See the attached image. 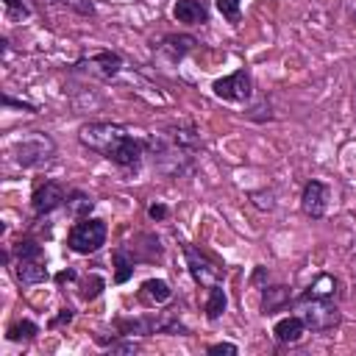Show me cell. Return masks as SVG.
Segmentation results:
<instances>
[{
    "label": "cell",
    "instance_id": "1",
    "mask_svg": "<svg viewBox=\"0 0 356 356\" xmlns=\"http://www.w3.org/2000/svg\"><path fill=\"white\" fill-rule=\"evenodd\" d=\"M147 159L153 170L164 178H186L197 170V159L203 153L200 131L192 120H178L159 134L145 136Z\"/></svg>",
    "mask_w": 356,
    "mask_h": 356
},
{
    "label": "cell",
    "instance_id": "2",
    "mask_svg": "<svg viewBox=\"0 0 356 356\" xmlns=\"http://www.w3.org/2000/svg\"><path fill=\"white\" fill-rule=\"evenodd\" d=\"M78 142L120 170H136L147 156V142L142 136H134L131 128L122 122H108V120L83 122L78 128Z\"/></svg>",
    "mask_w": 356,
    "mask_h": 356
},
{
    "label": "cell",
    "instance_id": "3",
    "mask_svg": "<svg viewBox=\"0 0 356 356\" xmlns=\"http://www.w3.org/2000/svg\"><path fill=\"white\" fill-rule=\"evenodd\" d=\"M56 153H58L56 139L44 131H31V134L19 136L8 150L11 161L22 170H42L56 159Z\"/></svg>",
    "mask_w": 356,
    "mask_h": 356
},
{
    "label": "cell",
    "instance_id": "4",
    "mask_svg": "<svg viewBox=\"0 0 356 356\" xmlns=\"http://www.w3.org/2000/svg\"><path fill=\"white\" fill-rule=\"evenodd\" d=\"M114 331L122 337H156V334H189V328L175 314H142V317H117Z\"/></svg>",
    "mask_w": 356,
    "mask_h": 356
},
{
    "label": "cell",
    "instance_id": "5",
    "mask_svg": "<svg viewBox=\"0 0 356 356\" xmlns=\"http://www.w3.org/2000/svg\"><path fill=\"white\" fill-rule=\"evenodd\" d=\"M108 225L100 217H83L75 220V225L67 231V248L78 256H92L106 245Z\"/></svg>",
    "mask_w": 356,
    "mask_h": 356
},
{
    "label": "cell",
    "instance_id": "6",
    "mask_svg": "<svg viewBox=\"0 0 356 356\" xmlns=\"http://www.w3.org/2000/svg\"><path fill=\"white\" fill-rule=\"evenodd\" d=\"M292 309L303 317L306 328L320 334V331H331L339 325L342 314H339V306L337 300H323V298H295L292 300Z\"/></svg>",
    "mask_w": 356,
    "mask_h": 356
},
{
    "label": "cell",
    "instance_id": "7",
    "mask_svg": "<svg viewBox=\"0 0 356 356\" xmlns=\"http://www.w3.org/2000/svg\"><path fill=\"white\" fill-rule=\"evenodd\" d=\"M72 72L97 78V81H114L122 72V56L117 50H92L81 53V58L72 64Z\"/></svg>",
    "mask_w": 356,
    "mask_h": 356
},
{
    "label": "cell",
    "instance_id": "8",
    "mask_svg": "<svg viewBox=\"0 0 356 356\" xmlns=\"http://www.w3.org/2000/svg\"><path fill=\"white\" fill-rule=\"evenodd\" d=\"M181 250H184V259H186V270L192 275L195 284L200 286H214V284H222L225 281V267L217 264L209 253H203L200 248L189 245V242H181Z\"/></svg>",
    "mask_w": 356,
    "mask_h": 356
},
{
    "label": "cell",
    "instance_id": "9",
    "mask_svg": "<svg viewBox=\"0 0 356 356\" xmlns=\"http://www.w3.org/2000/svg\"><path fill=\"white\" fill-rule=\"evenodd\" d=\"M211 95L225 103H250L253 100V75L248 67L234 70L231 75L211 81Z\"/></svg>",
    "mask_w": 356,
    "mask_h": 356
},
{
    "label": "cell",
    "instance_id": "10",
    "mask_svg": "<svg viewBox=\"0 0 356 356\" xmlns=\"http://www.w3.org/2000/svg\"><path fill=\"white\" fill-rule=\"evenodd\" d=\"M67 192L70 189L61 181H56V178H47L42 184H36V189L31 195V211H33V217L42 220V217L53 214L56 209H61L64 200H67Z\"/></svg>",
    "mask_w": 356,
    "mask_h": 356
},
{
    "label": "cell",
    "instance_id": "11",
    "mask_svg": "<svg viewBox=\"0 0 356 356\" xmlns=\"http://www.w3.org/2000/svg\"><path fill=\"white\" fill-rule=\"evenodd\" d=\"M328 200H331V189L328 184L317 181V178H309L300 189V211L312 220H323L325 211H328Z\"/></svg>",
    "mask_w": 356,
    "mask_h": 356
},
{
    "label": "cell",
    "instance_id": "12",
    "mask_svg": "<svg viewBox=\"0 0 356 356\" xmlns=\"http://www.w3.org/2000/svg\"><path fill=\"white\" fill-rule=\"evenodd\" d=\"M195 47H197V39H195L192 33H167V36H161V42L156 44V53H159V58H161L167 67H175V64H181Z\"/></svg>",
    "mask_w": 356,
    "mask_h": 356
},
{
    "label": "cell",
    "instance_id": "13",
    "mask_svg": "<svg viewBox=\"0 0 356 356\" xmlns=\"http://www.w3.org/2000/svg\"><path fill=\"white\" fill-rule=\"evenodd\" d=\"M211 17V8L206 0H175L172 3V19L184 25H206Z\"/></svg>",
    "mask_w": 356,
    "mask_h": 356
},
{
    "label": "cell",
    "instance_id": "14",
    "mask_svg": "<svg viewBox=\"0 0 356 356\" xmlns=\"http://www.w3.org/2000/svg\"><path fill=\"white\" fill-rule=\"evenodd\" d=\"M306 331H309V328H306L303 317L295 312V314H286V317L275 320V325H273V339H275L278 345H298Z\"/></svg>",
    "mask_w": 356,
    "mask_h": 356
},
{
    "label": "cell",
    "instance_id": "15",
    "mask_svg": "<svg viewBox=\"0 0 356 356\" xmlns=\"http://www.w3.org/2000/svg\"><path fill=\"white\" fill-rule=\"evenodd\" d=\"M128 248H131V253H134L136 264H139V261H159V259H161V253H164L161 239H159L156 234H136V236H134V242H131Z\"/></svg>",
    "mask_w": 356,
    "mask_h": 356
},
{
    "label": "cell",
    "instance_id": "16",
    "mask_svg": "<svg viewBox=\"0 0 356 356\" xmlns=\"http://www.w3.org/2000/svg\"><path fill=\"white\" fill-rule=\"evenodd\" d=\"M14 278L19 286H33V284H44L50 281L47 264L44 261H14Z\"/></svg>",
    "mask_w": 356,
    "mask_h": 356
},
{
    "label": "cell",
    "instance_id": "17",
    "mask_svg": "<svg viewBox=\"0 0 356 356\" xmlns=\"http://www.w3.org/2000/svg\"><path fill=\"white\" fill-rule=\"evenodd\" d=\"M111 267H114V284H128L136 270V259L128 245H117L111 250Z\"/></svg>",
    "mask_w": 356,
    "mask_h": 356
},
{
    "label": "cell",
    "instance_id": "18",
    "mask_svg": "<svg viewBox=\"0 0 356 356\" xmlns=\"http://www.w3.org/2000/svg\"><path fill=\"white\" fill-rule=\"evenodd\" d=\"M292 303V292L284 284H273V286H261V314H275L281 309H286Z\"/></svg>",
    "mask_w": 356,
    "mask_h": 356
},
{
    "label": "cell",
    "instance_id": "19",
    "mask_svg": "<svg viewBox=\"0 0 356 356\" xmlns=\"http://www.w3.org/2000/svg\"><path fill=\"white\" fill-rule=\"evenodd\" d=\"M139 298L145 303H150V306H164V303L172 300V286L164 278H147L139 286Z\"/></svg>",
    "mask_w": 356,
    "mask_h": 356
},
{
    "label": "cell",
    "instance_id": "20",
    "mask_svg": "<svg viewBox=\"0 0 356 356\" xmlns=\"http://www.w3.org/2000/svg\"><path fill=\"white\" fill-rule=\"evenodd\" d=\"M337 295H339V281H337L331 273H320V275L306 286V292H303V295H298V298H323V300H337Z\"/></svg>",
    "mask_w": 356,
    "mask_h": 356
},
{
    "label": "cell",
    "instance_id": "21",
    "mask_svg": "<svg viewBox=\"0 0 356 356\" xmlns=\"http://www.w3.org/2000/svg\"><path fill=\"white\" fill-rule=\"evenodd\" d=\"M64 209H67V214H70L72 220H83V217L92 214L95 200H92V195L83 192V189H70V192H67V200H64Z\"/></svg>",
    "mask_w": 356,
    "mask_h": 356
},
{
    "label": "cell",
    "instance_id": "22",
    "mask_svg": "<svg viewBox=\"0 0 356 356\" xmlns=\"http://www.w3.org/2000/svg\"><path fill=\"white\" fill-rule=\"evenodd\" d=\"M228 309V295L222 289V284H214L206 289V303H203V312H206V320H220Z\"/></svg>",
    "mask_w": 356,
    "mask_h": 356
},
{
    "label": "cell",
    "instance_id": "23",
    "mask_svg": "<svg viewBox=\"0 0 356 356\" xmlns=\"http://www.w3.org/2000/svg\"><path fill=\"white\" fill-rule=\"evenodd\" d=\"M95 342L100 348H106L108 353H122V356H134L139 350V345L134 342V337H122V334H114L111 339L103 337V334H95Z\"/></svg>",
    "mask_w": 356,
    "mask_h": 356
},
{
    "label": "cell",
    "instance_id": "24",
    "mask_svg": "<svg viewBox=\"0 0 356 356\" xmlns=\"http://www.w3.org/2000/svg\"><path fill=\"white\" fill-rule=\"evenodd\" d=\"M8 250L14 261H44V248L36 239H19Z\"/></svg>",
    "mask_w": 356,
    "mask_h": 356
},
{
    "label": "cell",
    "instance_id": "25",
    "mask_svg": "<svg viewBox=\"0 0 356 356\" xmlns=\"http://www.w3.org/2000/svg\"><path fill=\"white\" fill-rule=\"evenodd\" d=\"M36 334H39V325H36L33 320H28V317L14 320V323L6 328V339H8V342H33Z\"/></svg>",
    "mask_w": 356,
    "mask_h": 356
},
{
    "label": "cell",
    "instance_id": "26",
    "mask_svg": "<svg viewBox=\"0 0 356 356\" xmlns=\"http://www.w3.org/2000/svg\"><path fill=\"white\" fill-rule=\"evenodd\" d=\"M106 289V278L100 275V273H89L86 278H81L78 281V295H81V300H95L100 292Z\"/></svg>",
    "mask_w": 356,
    "mask_h": 356
},
{
    "label": "cell",
    "instance_id": "27",
    "mask_svg": "<svg viewBox=\"0 0 356 356\" xmlns=\"http://www.w3.org/2000/svg\"><path fill=\"white\" fill-rule=\"evenodd\" d=\"M33 14V8L25 0H3V17L6 22H22Z\"/></svg>",
    "mask_w": 356,
    "mask_h": 356
},
{
    "label": "cell",
    "instance_id": "28",
    "mask_svg": "<svg viewBox=\"0 0 356 356\" xmlns=\"http://www.w3.org/2000/svg\"><path fill=\"white\" fill-rule=\"evenodd\" d=\"M214 8L225 22H231V25L242 22V0H214Z\"/></svg>",
    "mask_w": 356,
    "mask_h": 356
},
{
    "label": "cell",
    "instance_id": "29",
    "mask_svg": "<svg viewBox=\"0 0 356 356\" xmlns=\"http://www.w3.org/2000/svg\"><path fill=\"white\" fill-rule=\"evenodd\" d=\"M245 117H248V120H253V122H267V120H273L275 114H273L270 100L261 95V97H259V103H256V106H250V108L245 111Z\"/></svg>",
    "mask_w": 356,
    "mask_h": 356
},
{
    "label": "cell",
    "instance_id": "30",
    "mask_svg": "<svg viewBox=\"0 0 356 356\" xmlns=\"http://www.w3.org/2000/svg\"><path fill=\"white\" fill-rule=\"evenodd\" d=\"M56 3L70 8V11H75V14H81V17H95V3L92 0H56Z\"/></svg>",
    "mask_w": 356,
    "mask_h": 356
},
{
    "label": "cell",
    "instance_id": "31",
    "mask_svg": "<svg viewBox=\"0 0 356 356\" xmlns=\"http://www.w3.org/2000/svg\"><path fill=\"white\" fill-rule=\"evenodd\" d=\"M3 106H6V108H22V111H28V114H39V106H33V103H28V100H17V97H11L8 92H3Z\"/></svg>",
    "mask_w": 356,
    "mask_h": 356
},
{
    "label": "cell",
    "instance_id": "32",
    "mask_svg": "<svg viewBox=\"0 0 356 356\" xmlns=\"http://www.w3.org/2000/svg\"><path fill=\"white\" fill-rule=\"evenodd\" d=\"M206 353H209V356H236L239 348H236L234 342H211V345L206 348Z\"/></svg>",
    "mask_w": 356,
    "mask_h": 356
},
{
    "label": "cell",
    "instance_id": "33",
    "mask_svg": "<svg viewBox=\"0 0 356 356\" xmlns=\"http://www.w3.org/2000/svg\"><path fill=\"white\" fill-rule=\"evenodd\" d=\"M72 317H75V309H72V306H64V309H58V314L47 323V328H61V325L72 323Z\"/></svg>",
    "mask_w": 356,
    "mask_h": 356
},
{
    "label": "cell",
    "instance_id": "34",
    "mask_svg": "<svg viewBox=\"0 0 356 356\" xmlns=\"http://www.w3.org/2000/svg\"><path fill=\"white\" fill-rule=\"evenodd\" d=\"M273 197H275L273 192H250V200H253L259 209H267V211L275 209V200H273Z\"/></svg>",
    "mask_w": 356,
    "mask_h": 356
},
{
    "label": "cell",
    "instance_id": "35",
    "mask_svg": "<svg viewBox=\"0 0 356 356\" xmlns=\"http://www.w3.org/2000/svg\"><path fill=\"white\" fill-rule=\"evenodd\" d=\"M147 217L156 220V222H161V220L170 217V209H167L164 203H150V206H147Z\"/></svg>",
    "mask_w": 356,
    "mask_h": 356
},
{
    "label": "cell",
    "instance_id": "36",
    "mask_svg": "<svg viewBox=\"0 0 356 356\" xmlns=\"http://www.w3.org/2000/svg\"><path fill=\"white\" fill-rule=\"evenodd\" d=\"M78 281V270L75 267H64L58 275H56V284L58 286H64V284H75Z\"/></svg>",
    "mask_w": 356,
    "mask_h": 356
},
{
    "label": "cell",
    "instance_id": "37",
    "mask_svg": "<svg viewBox=\"0 0 356 356\" xmlns=\"http://www.w3.org/2000/svg\"><path fill=\"white\" fill-rule=\"evenodd\" d=\"M267 275H270V273H267V267H264V264H259V267L253 270V275H250V284H267Z\"/></svg>",
    "mask_w": 356,
    "mask_h": 356
},
{
    "label": "cell",
    "instance_id": "38",
    "mask_svg": "<svg viewBox=\"0 0 356 356\" xmlns=\"http://www.w3.org/2000/svg\"><path fill=\"white\" fill-rule=\"evenodd\" d=\"M0 50H3V61H8V56H11V42H8V36H0Z\"/></svg>",
    "mask_w": 356,
    "mask_h": 356
},
{
    "label": "cell",
    "instance_id": "39",
    "mask_svg": "<svg viewBox=\"0 0 356 356\" xmlns=\"http://www.w3.org/2000/svg\"><path fill=\"white\" fill-rule=\"evenodd\" d=\"M350 19H353V22H356V6H353V11H350Z\"/></svg>",
    "mask_w": 356,
    "mask_h": 356
}]
</instances>
